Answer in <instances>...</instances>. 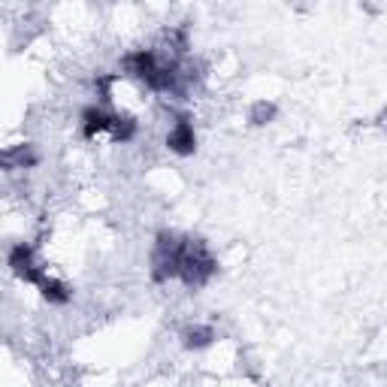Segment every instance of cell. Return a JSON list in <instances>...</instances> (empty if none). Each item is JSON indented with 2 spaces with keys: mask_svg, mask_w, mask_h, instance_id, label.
<instances>
[{
  "mask_svg": "<svg viewBox=\"0 0 387 387\" xmlns=\"http://www.w3.org/2000/svg\"><path fill=\"white\" fill-rule=\"evenodd\" d=\"M6 264H9V269H13L21 281L33 284V288H37V284L45 279V269L37 264V254H33V245H28V242H18V245L9 248Z\"/></svg>",
  "mask_w": 387,
  "mask_h": 387,
  "instance_id": "6da1fadb",
  "label": "cell"
},
{
  "mask_svg": "<svg viewBox=\"0 0 387 387\" xmlns=\"http://www.w3.org/2000/svg\"><path fill=\"white\" fill-rule=\"evenodd\" d=\"M272 116H276V106H272V103H257V106L252 109V121H254V124H267Z\"/></svg>",
  "mask_w": 387,
  "mask_h": 387,
  "instance_id": "9c48e42d",
  "label": "cell"
},
{
  "mask_svg": "<svg viewBox=\"0 0 387 387\" xmlns=\"http://www.w3.org/2000/svg\"><path fill=\"white\" fill-rule=\"evenodd\" d=\"M109 133H112V140H116V142H130L136 136V121L128 118V116H112Z\"/></svg>",
  "mask_w": 387,
  "mask_h": 387,
  "instance_id": "ba28073f",
  "label": "cell"
},
{
  "mask_svg": "<svg viewBox=\"0 0 387 387\" xmlns=\"http://www.w3.org/2000/svg\"><path fill=\"white\" fill-rule=\"evenodd\" d=\"M79 124H82L85 140H94V136L106 133L112 128V112H106L103 106H85L82 116H79Z\"/></svg>",
  "mask_w": 387,
  "mask_h": 387,
  "instance_id": "277c9868",
  "label": "cell"
},
{
  "mask_svg": "<svg viewBox=\"0 0 387 387\" xmlns=\"http://www.w3.org/2000/svg\"><path fill=\"white\" fill-rule=\"evenodd\" d=\"M33 164H37V155H33L30 145H16V149L0 155V167H6V169H25Z\"/></svg>",
  "mask_w": 387,
  "mask_h": 387,
  "instance_id": "8992f818",
  "label": "cell"
},
{
  "mask_svg": "<svg viewBox=\"0 0 387 387\" xmlns=\"http://www.w3.org/2000/svg\"><path fill=\"white\" fill-rule=\"evenodd\" d=\"M167 145H169V152L179 155V157H188V155L197 152V130H194L188 116L176 118V124L167 133Z\"/></svg>",
  "mask_w": 387,
  "mask_h": 387,
  "instance_id": "7a4b0ae2",
  "label": "cell"
},
{
  "mask_svg": "<svg viewBox=\"0 0 387 387\" xmlns=\"http://www.w3.org/2000/svg\"><path fill=\"white\" fill-rule=\"evenodd\" d=\"M124 70H128V76H136V79H149L152 70L157 64H161V58H157V52L155 49H136V52H128L124 55Z\"/></svg>",
  "mask_w": 387,
  "mask_h": 387,
  "instance_id": "3957f363",
  "label": "cell"
},
{
  "mask_svg": "<svg viewBox=\"0 0 387 387\" xmlns=\"http://www.w3.org/2000/svg\"><path fill=\"white\" fill-rule=\"evenodd\" d=\"M37 288H40V293H43V300H45V303H52V305H67V303L73 300V291L67 288L64 281L52 279V276H45V279L37 284Z\"/></svg>",
  "mask_w": 387,
  "mask_h": 387,
  "instance_id": "5b68a950",
  "label": "cell"
},
{
  "mask_svg": "<svg viewBox=\"0 0 387 387\" xmlns=\"http://www.w3.org/2000/svg\"><path fill=\"white\" fill-rule=\"evenodd\" d=\"M215 342V330L212 327H188L185 330V348L191 351H203Z\"/></svg>",
  "mask_w": 387,
  "mask_h": 387,
  "instance_id": "52a82bcc",
  "label": "cell"
}]
</instances>
